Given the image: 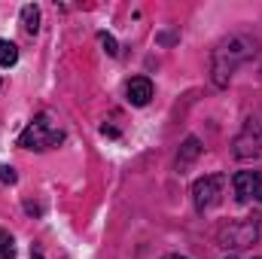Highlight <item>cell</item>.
I'll use <instances>...</instances> for the list:
<instances>
[{"instance_id":"5b68a950","label":"cell","mask_w":262,"mask_h":259,"mask_svg":"<svg viewBox=\"0 0 262 259\" xmlns=\"http://www.w3.org/2000/svg\"><path fill=\"white\" fill-rule=\"evenodd\" d=\"M232 153H235V159H256L262 153V125L256 119H247L241 131L235 134V140H232Z\"/></svg>"},{"instance_id":"8992f818","label":"cell","mask_w":262,"mask_h":259,"mask_svg":"<svg viewBox=\"0 0 262 259\" xmlns=\"http://www.w3.org/2000/svg\"><path fill=\"white\" fill-rule=\"evenodd\" d=\"M238 201H259L262 198V174L259 171H238L232 177Z\"/></svg>"},{"instance_id":"30bf717a","label":"cell","mask_w":262,"mask_h":259,"mask_svg":"<svg viewBox=\"0 0 262 259\" xmlns=\"http://www.w3.org/2000/svg\"><path fill=\"white\" fill-rule=\"evenodd\" d=\"M15 61H18V46L0 37V64H3V67H12Z\"/></svg>"},{"instance_id":"9a60e30c","label":"cell","mask_w":262,"mask_h":259,"mask_svg":"<svg viewBox=\"0 0 262 259\" xmlns=\"http://www.w3.org/2000/svg\"><path fill=\"white\" fill-rule=\"evenodd\" d=\"M256 259H262V256H256Z\"/></svg>"},{"instance_id":"ba28073f","label":"cell","mask_w":262,"mask_h":259,"mask_svg":"<svg viewBox=\"0 0 262 259\" xmlns=\"http://www.w3.org/2000/svg\"><path fill=\"white\" fill-rule=\"evenodd\" d=\"M198 156H201V140H198V137H186L183 146H180V153H177V171L183 174Z\"/></svg>"},{"instance_id":"5bb4252c","label":"cell","mask_w":262,"mask_h":259,"mask_svg":"<svg viewBox=\"0 0 262 259\" xmlns=\"http://www.w3.org/2000/svg\"><path fill=\"white\" fill-rule=\"evenodd\" d=\"M165 259H186V256H180V253H171V256H165Z\"/></svg>"},{"instance_id":"52a82bcc","label":"cell","mask_w":262,"mask_h":259,"mask_svg":"<svg viewBox=\"0 0 262 259\" xmlns=\"http://www.w3.org/2000/svg\"><path fill=\"white\" fill-rule=\"evenodd\" d=\"M125 95H128V104L146 107L149 98H152V82L146 76H134V79H128V85H125Z\"/></svg>"},{"instance_id":"277c9868","label":"cell","mask_w":262,"mask_h":259,"mask_svg":"<svg viewBox=\"0 0 262 259\" xmlns=\"http://www.w3.org/2000/svg\"><path fill=\"white\" fill-rule=\"evenodd\" d=\"M223 186H226V174H207V177H198L195 183H192V201H195L198 213L210 210L220 201Z\"/></svg>"},{"instance_id":"6da1fadb","label":"cell","mask_w":262,"mask_h":259,"mask_svg":"<svg viewBox=\"0 0 262 259\" xmlns=\"http://www.w3.org/2000/svg\"><path fill=\"white\" fill-rule=\"evenodd\" d=\"M253 55H256V40H250V37H244V34H235V37L223 40V43L216 46L213 58H210L213 82H216L220 89H223V85H229V79H232L235 67L244 64V61H247V58H253Z\"/></svg>"},{"instance_id":"7a4b0ae2","label":"cell","mask_w":262,"mask_h":259,"mask_svg":"<svg viewBox=\"0 0 262 259\" xmlns=\"http://www.w3.org/2000/svg\"><path fill=\"white\" fill-rule=\"evenodd\" d=\"M61 140H64V131L55 128L46 113H40L37 119H31L28 128L18 134V146H21V149H52V146H58Z\"/></svg>"},{"instance_id":"9c48e42d","label":"cell","mask_w":262,"mask_h":259,"mask_svg":"<svg viewBox=\"0 0 262 259\" xmlns=\"http://www.w3.org/2000/svg\"><path fill=\"white\" fill-rule=\"evenodd\" d=\"M21 28H25L28 34H37V31H40V9H37L34 3L21 6Z\"/></svg>"},{"instance_id":"3957f363","label":"cell","mask_w":262,"mask_h":259,"mask_svg":"<svg viewBox=\"0 0 262 259\" xmlns=\"http://www.w3.org/2000/svg\"><path fill=\"white\" fill-rule=\"evenodd\" d=\"M259 238V220H235L226 229H220V244L226 250H241L250 247Z\"/></svg>"},{"instance_id":"4fadbf2b","label":"cell","mask_w":262,"mask_h":259,"mask_svg":"<svg viewBox=\"0 0 262 259\" xmlns=\"http://www.w3.org/2000/svg\"><path fill=\"white\" fill-rule=\"evenodd\" d=\"M0 180H3V183H15V180H18L15 171H12V165H3V162H0Z\"/></svg>"},{"instance_id":"7c38bea8","label":"cell","mask_w":262,"mask_h":259,"mask_svg":"<svg viewBox=\"0 0 262 259\" xmlns=\"http://www.w3.org/2000/svg\"><path fill=\"white\" fill-rule=\"evenodd\" d=\"M101 46L107 49V55H119V43H116V37L107 34V31H101Z\"/></svg>"},{"instance_id":"8fae6325","label":"cell","mask_w":262,"mask_h":259,"mask_svg":"<svg viewBox=\"0 0 262 259\" xmlns=\"http://www.w3.org/2000/svg\"><path fill=\"white\" fill-rule=\"evenodd\" d=\"M15 256V244H12V235L0 229V259H12Z\"/></svg>"}]
</instances>
